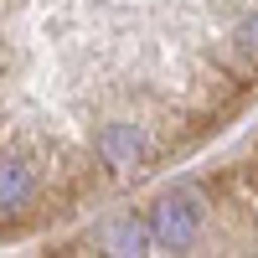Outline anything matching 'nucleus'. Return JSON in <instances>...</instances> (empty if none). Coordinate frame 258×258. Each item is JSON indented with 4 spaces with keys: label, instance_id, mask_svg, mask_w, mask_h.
I'll list each match as a JSON object with an SVG mask.
<instances>
[{
    "label": "nucleus",
    "instance_id": "f257e3e1",
    "mask_svg": "<svg viewBox=\"0 0 258 258\" xmlns=\"http://www.w3.org/2000/svg\"><path fill=\"white\" fill-rule=\"evenodd\" d=\"M197 238V202L191 197H170L155 207V243L160 248H186Z\"/></svg>",
    "mask_w": 258,
    "mask_h": 258
},
{
    "label": "nucleus",
    "instance_id": "f03ea898",
    "mask_svg": "<svg viewBox=\"0 0 258 258\" xmlns=\"http://www.w3.org/2000/svg\"><path fill=\"white\" fill-rule=\"evenodd\" d=\"M109 253H145V227H140L135 217L114 222V232H109Z\"/></svg>",
    "mask_w": 258,
    "mask_h": 258
},
{
    "label": "nucleus",
    "instance_id": "7ed1b4c3",
    "mask_svg": "<svg viewBox=\"0 0 258 258\" xmlns=\"http://www.w3.org/2000/svg\"><path fill=\"white\" fill-rule=\"evenodd\" d=\"M232 52H238L243 62H258V11L238 21V31H232Z\"/></svg>",
    "mask_w": 258,
    "mask_h": 258
}]
</instances>
